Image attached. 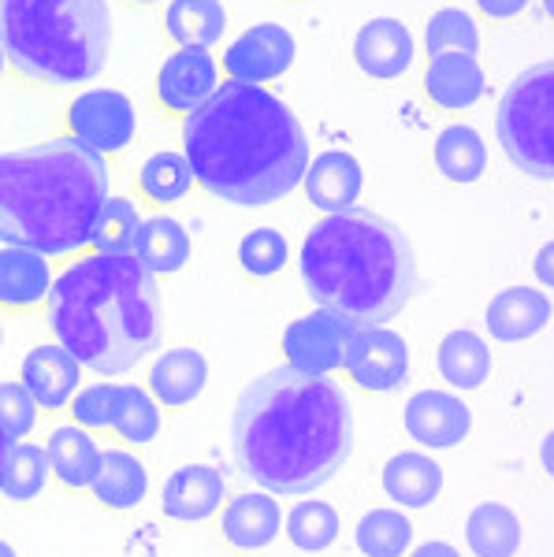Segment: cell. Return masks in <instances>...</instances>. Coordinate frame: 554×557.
<instances>
[{
    "label": "cell",
    "instance_id": "1",
    "mask_svg": "<svg viewBox=\"0 0 554 557\" xmlns=\"http://www.w3.org/2000/svg\"><path fill=\"white\" fill-rule=\"evenodd\" d=\"M350 450V401L328 375L272 368L238 394L231 412L235 469L275 498H301L332 483Z\"/></svg>",
    "mask_w": 554,
    "mask_h": 557
},
{
    "label": "cell",
    "instance_id": "2",
    "mask_svg": "<svg viewBox=\"0 0 554 557\" xmlns=\"http://www.w3.org/2000/svg\"><path fill=\"white\" fill-rule=\"evenodd\" d=\"M194 186L238 209L280 205L309 168V138L268 86L220 83L183 120Z\"/></svg>",
    "mask_w": 554,
    "mask_h": 557
},
{
    "label": "cell",
    "instance_id": "3",
    "mask_svg": "<svg viewBox=\"0 0 554 557\" xmlns=\"http://www.w3.org/2000/svg\"><path fill=\"white\" fill-rule=\"evenodd\" d=\"M45 320L83 368L127 375L160 349L164 298L131 253H78L52 275Z\"/></svg>",
    "mask_w": 554,
    "mask_h": 557
},
{
    "label": "cell",
    "instance_id": "4",
    "mask_svg": "<svg viewBox=\"0 0 554 557\" xmlns=\"http://www.w3.org/2000/svg\"><path fill=\"white\" fill-rule=\"evenodd\" d=\"M298 268L309 301L350 327H387L421 290L406 231L369 209L324 215L301 242Z\"/></svg>",
    "mask_w": 554,
    "mask_h": 557
},
{
    "label": "cell",
    "instance_id": "5",
    "mask_svg": "<svg viewBox=\"0 0 554 557\" xmlns=\"http://www.w3.org/2000/svg\"><path fill=\"white\" fill-rule=\"evenodd\" d=\"M109 186V160L71 138L0 152V242L49 260L86 253Z\"/></svg>",
    "mask_w": 554,
    "mask_h": 557
},
{
    "label": "cell",
    "instance_id": "6",
    "mask_svg": "<svg viewBox=\"0 0 554 557\" xmlns=\"http://www.w3.org/2000/svg\"><path fill=\"white\" fill-rule=\"evenodd\" d=\"M8 71L38 89H75L109 64L112 15L104 0H0Z\"/></svg>",
    "mask_w": 554,
    "mask_h": 557
},
{
    "label": "cell",
    "instance_id": "7",
    "mask_svg": "<svg viewBox=\"0 0 554 557\" xmlns=\"http://www.w3.org/2000/svg\"><path fill=\"white\" fill-rule=\"evenodd\" d=\"M495 138L514 172L551 183L554 178V64L525 67L506 86L495 112Z\"/></svg>",
    "mask_w": 554,
    "mask_h": 557
},
{
    "label": "cell",
    "instance_id": "8",
    "mask_svg": "<svg viewBox=\"0 0 554 557\" xmlns=\"http://www.w3.org/2000/svg\"><path fill=\"white\" fill-rule=\"evenodd\" d=\"M134 104L120 89H83L64 108V131L71 141L101 152L104 160L120 157L134 141Z\"/></svg>",
    "mask_w": 554,
    "mask_h": 557
},
{
    "label": "cell",
    "instance_id": "9",
    "mask_svg": "<svg viewBox=\"0 0 554 557\" xmlns=\"http://www.w3.org/2000/svg\"><path fill=\"white\" fill-rule=\"evenodd\" d=\"M338 372L365 394H395L409 380V346L387 327H350Z\"/></svg>",
    "mask_w": 554,
    "mask_h": 557
},
{
    "label": "cell",
    "instance_id": "10",
    "mask_svg": "<svg viewBox=\"0 0 554 557\" xmlns=\"http://www.w3.org/2000/svg\"><path fill=\"white\" fill-rule=\"evenodd\" d=\"M294 57H298V45H294V34L287 26L257 23L223 49L220 71L227 75V83L268 86L287 75L294 67Z\"/></svg>",
    "mask_w": 554,
    "mask_h": 557
},
{
    "label": "cell",
    "instance_id": "11",
    "mask_svg": "<svg viewBox=\"0 0 554 557\" xmlns=\"http://www.w3.org/2000/svg\"><path fill=\"white\" fill-rule=\"evenodd\" d=\"M220 86V60L209 49H175L153 78V104L172 120H186Z\"/></svg>",
    "mask_w": 554,
    "mask_h": 557
},
{
    "label": "cell",
    "instance_id": "12",
    "mask_svg": "<svg viewBox=\"0 0 554 557\" xmlns=\"http://www.w3.org/2000/svg\"><path fill=\"white\" fill-rule=\"evenodd\" d=\"M350 335V323H343L332 312H309V317L294 320L280 338L283 364L306 375H332L343 361V346Z\"/></svg>",
    "mask_w": 554,
    "mask_h": 557
},
{
    "label": "cell",
    "instance_id": "13",
    "mask_svg": "<svg viewBox=\"0 0 554 557\" xmlns=\"http://www.w3.org/2000/svg\"><path fill=\"white\" fill-rule=\"evenodd\" d=\"M350 57L361 78H369V83H398L414 67L417 41L402 20L377 15V20L361 23V30L354 34Z\"/></svg>",
    "mask_w": 554,
    "mask_h": 557
},
{
    "label": "cell",
    "instance_id": "14",
    "mask_svg": "<svg viewBox=\"0 0 554 557\" xmlns=\"http://www.w3.org/2000/svg\"><path fill=\"white\" fill-rule=\"evenodd\" d=\"M402 424L424 450H454L469 438L472 412L454 391H417L402 409Z\"/></svg>",
    "mask_w": 554,
    "mask_h": 557
},
{
    "label": "cell",
    "instance_id": "15",
    "mask_svg": "<svg viewBox=\"0 0 554 557\" xmlns=\"http://www.w3.org/2000/svg\"><path fill=\"white\" fill-rule=\"evenodd\" d=\"M488 89V75L480 67L477 57L466 52H443V57H428L421 71V94L428 108L443 115H461L469 108H477V101Z\"/></svg>",
    "mask_w": 554,
    "mask_h": 557
},
{
    "label": "cell",
    "instance_id": "16",
    "mask_svg": "<svg viewBox=\"0 0 554 557\" xmlns=\"http://www.w3.org/2000/svg\"><path fill=\"white\" fill-rule=\"evenodd\" d=\"M283 528L280 498L268 491H246L235 498H223L220 506V539L238 554H254L272 546Z\"/></svg>",
    "mask_w": 554,
    "mask_h": 557
},
{
    "label": "cell",
    "instance_id": "17",
    "mask_svg": "<svg viewBox=\"0 0 554 557\" xmlns=\"http://www.w3.org/2000/svg\"><path fill=\"white\" fill-rule=\"evenodd\" d=\"M298 190L306 194V201L317 212H324V215L346 212V209H357V197L365 190V172L354 152L328 149L309 160Z\"/></svg>",
    "mask_w": 554,
    "mask_h": 557
},
{
    "label": "cell",
    "instance_id": "18",
    "mask_svg": "<svg viewBox=\"0 0 554 557\" xmlns=\"http://www.w3.org/2000/svg\"><path fill=\"white\" fill-rule=\"evenodd\" d=\"M23 386L30 391L34 406L41 412H64L67 401L75 398L78 383H83V364L67 354L60 343L34 346L20 364Z\"/></svg>",
    "mask_w": 554,
    "mask_h": 557
},
{
    "label": "cell",
    "instance_id": "19",
    "mask_svg": "<svg viewBox=\"0 0 554 557\" xmlns=\"http://www.w3.org/2000/svg\"><path fill=\"white\" fill-rule=\"evenodd\" d=\"M223 498H227V483H223L220 469H212V465H183V469L168 475L164 491H160V509L175 524H201V520L220 513Z\"/></svg>",
    "mask_w": 554,
    "mask_h": 557
},
{
    "label": "cell",
    "instance_id": "20",
    "mask_svg": "<svg viewBox=\"0 0 554 557\" xmlns=\"http://www.w3.org/2000/svg\"><path fill=\"white\" fill-rule=\"evenodd\" d=\"M484 323L495 343H525L551 323V294H543L540 286H506L488 301Z\"/></svg>",
    "mask_w": 554,
    "mask_h": 557
},
{
    "label": "cell",
    "instance_id": "21",
    "mask_svg": "<svg viewBox=\"0 0 554 557\" xmlns=\"http://www.w3.org/2000/svg\"><path fill=\"white\" fill-rule=\"evenodd\" d=\"M52 260L34 249L4 246L0 249V309L4 312H38L52 290Z\"/></svg>",
    "mask_w": 554,
    "mask_h": 557
},
{
    "label": "cell",
    "instance_id": "22",
    "mask_svg": "<svg viewBox=\"0 0 554 557\" xmlns=\"http://www.w3.org/2000/svg\"><path fill=\"white\" fill-rule=\"evenodd\" d=\"M205 383H209V364H205V357L190 346H178V349L160 354L153 361L146 391L160 409H186L205 394Z\"/></svg>",
    "mask_w": 554,
    "mask_h": 557
},
{
    "label": "cell",
    "instance_id": "23",
    "mask_svg": "<svg viewBox=\"0 0 554 557\" xmlns=\"http://www.w3.org/2000/svg\"><path fill=\"white\" fill-rule=\"evenodd\" d=\"M127 253L138 260L149 275L164 278V275H178L186 264H190L194 242L186 235L183 223L164 212H157V215H141Z\"/></svg>",
    "mask_w": 554,
    "mask_h": 557
},
{
    "label": "cell",
    "instance_id": "24",
    "mask_svg": "<svg viewBox=\"0 0 554 557\" xmlns=\"http://www.w3.org/2000/svg\"><path fill=\"white\" fill-rule=\"evenodd\" d=\"M146 491H149V472L134 457V450H127V446L101 450V465H97V475L86 487V494L104 513H131V509L141 506Z\"/></svg>",
    "mask_w": 554,
    "mask_h": 557
},
{
    "label": "cell",
    "instance_id": "25",
    "mask_svg": "<svg viewBox=\"0 0 554 557\" xmlns=\"http://www.w3.org/2000/svg\"><path fill=\"white\" fill-rule=\"evenodd\" d=\"M380 483L398 509H428L443 491V469L435 457L421 450H406L383 465Z\"/></svg>",
    "mask_w": 554,
    "mask_h": 557
},
{
    "label": "cell",
    "instance_id": "26",
    "mask_svg": "<svg viewBox=\"0 0 554 557\" xmlns=\"http://www.w3.org/2000/svg\"><path fill=\"white\" fill-rule=\"evenodd\" d=\"M45 461H49V475L67 491H86L101 465V446L94 435L78 424L52 428L49 443H45Z\"/></svg>",
    "mask_w": 554,
    "mask_h": 557
},
{
    "label": "cell",
    "instance_id": "27",
    "mask_svg": "<svg viewBox=\"0 0 554 557\" xmlns=\"http://www.w3.org/2000/svg\"><path fill=\"white\" fill-rule=\"evenodd\" d=\"M432 164L451 186H472L488 172V146L469 123H446L432 141Z\"/></svg>",
    "mask_w": 554,
    "mask_h": 557
},
{
    "label": "cell",
    "instance_id": "28",
    "mask_svg": "<svg viewBox=\"0 0 554 557\" xmlns=\"http://www.w3.org/2000/svg\"><path fill=\"white\" fill-rule=\"evenodd\" d=\"M164 34L175 49H209L227 34V12L220 0H168Z\"/></svg>",
    "mask_w": 554,
    "mask_h": 557
},
{
    "label": "cell",
    "instance_id": "29",
    "mask_svg": "<svg viewBox=\"0 0 554 557\" xmlns=\"http://www.w3.org/2000/svg\"><path fill=\"white\" fill-rule=\"evenodd\" d=\"M435 364H440V375L446 380V386H454V391H477V386L488 383L491 364L495 361H491L488 338L461 327V331H451L440 343Z\"/></svg>",
    "mask_w": 554,
    "mask_h": 557
},
{
    "label": "cell",
    "instance_id": "30",
    "mask_svg": "<svg viewBox=\"0 0 554 557\" xmlns=\"http://www.w3.org/2000/svg\"><path fill=\"white\" fill-rule=\"evenodd\" d=\"M134 190H138L141 201L149 209L164 212V209H175L178 201H186L194 190V175H190V164H186L183 152H153V157L141 164L138 178H134Z\"/></svg>",
    "mask_w": 554,
    "mask_h": 557
},
{
    "label": "cell",
    "instance_id": "31",
    "mask_svg": "<svg viewBox=\"0 0 554 557\" xmlns=\"http://www.w3.org/2000/svg\"><path fill=\"white\" fill-rule=\"evenodd\" d=\"M466 546L477 557H517L521 520L503 502H480L466 520Z\"/></svg>",
    "mask_w": 554,
    "mask_h": 557
},
{
    "label": "cell",
    "instance_id": "32",
    "mask_svg": "<svg viewBox=\"0 0 554 557\" xmlns=\"http://www.w3.org/2000/svg\"><path fill=\"white\" fill-rule=\"evenodd\" d=\"M354 543L361 557H406L414 546V524L398 509H369L357 520Z\"/></svg>",
    "mask_w": 554,
    "mask_h": 557
},
{
    "label": "cell",
    "instance_id": "33",
    "mask_svg": "<svg viewBox=\"0 0 554 557\" xmlns=\"http://www.w3.org/2000/svg\"><path fill=\"white\" fill-rule=\"evenodd\" d=\"M338 528H343V520H338L335 506L320 498H301L291 513H283V532L301 554L328 550L338 539Z\"/></svg>",
    "mask_w": 554,
    "mask_h": 557
},
{
    "label": "cell",
    "instance_id": "34",
    "mask_svg": "<svg viewBox=\"0 0 554 557\" xmlns=\"http://www.w3.org/2000/svg\"><path fill=\"white\" fill-rule=\"evenodd\" d=\"M49 483V461L41 446L8 443L4 465H0V494L8 502H34Z\"/></svg>",
    "mask_w": 554,
    "mask_h": 557
},
{
    "label": "cell",
    "instance_id": "35",
    "mask_svg": "<svg viewBox=\"0 0 554 557\" xmlns=\"http://www.w3.org/2000/svg\"><path fill=\"white\" fill-rule=\"evenodd\" d=\"M109 435L120 438L127 450L149 446L160 435V406L149 398L146 386H138V383L123 386V406H120V412H115Z\"/></svg>",
    "mask_w": 554,
    "mask_h": 557
},
{
    "label": "cell",
    "instance_id": "36",
    "mask_svg": "<svg viewBox=\"0 0 554 557\" xmlns=\"http://www.w3.org/2000/svg\"><path fill=\"white\" fill-rule=\"evenodd\" d=\"M138 223L141 212L131 197H104L94 231H89V253H127Z\"/></svg>",
    "mask_w": 554,
    "mask_h": 557
},
{
    "label": "cell",
    "instance_id": "37",
    "mask_svg": "<svg viewBox=\"0 0 554 557\" xmlns=\"http://www.w3.org/2000/svg\"><path fill=\"white\" fill-rule=\"evenodd\" d=\"M424 52L428 57H443V52H480V26L461 8H440L424 26Z\"/></svg>",
    "mask_w": 554,
    "mask_h": 557
},
{
    "label": "cell",
    "instance_id": "38",
    "mask_svg": "<svg viewBox=\"0 0 554 557\" xmlns=\"http://www.w3.org/2000/svg\"><path fill=\"white\" fill-rule=\"evenodd\" d=\"M235 257H238V268H243L246 278L268 283V278H275L283 268H287L291 246L275 227H257V231H249V235H243Z\"/></svg>",
    "mask_w": 554,
    "mask_h": 557
},
{
    "label": "cell",
    "instance_id": "39",
    "mask_svg": "<svg viewBox=\"0 0 554 557\" xmlns=\"http://www.w3.org/2000/svg\"><path fill=\"white\" fill-rule=\"evenodd\" d=\"M123 406V386L120 383H94V386H78L75 398L67 401L71 409V424H78L83 431H109L115 412Z\"/></svg>",
    "mask_w": 554,
    "mask_h": 557
},
{
    "label": "cell",
    "instance_id": "40",
    "mask_svg": "<svg viewBox=\"0 0 554 557\" xmlns=\"http://www.w3.org/2000/svg\"><path fill=\"white\" fill-rule=\"evenodd\" d=\"M38 424V406H34L30 391L20 380L0 383V431L8 443H23Z\"/></svg>",
    "mask_w": 554,
    "mask_h": 557
},
{
    "label": "cell",
    "instance_id": "41",
    "mask_svg": "<svg viewBox=\"0 0 554 557\" xmlns=\"http://www.w3.org/2000/svg\"><path fill=\"white\" fill-rule=\"evenodd\" d=\"M472 4H477V12L484 15L488 23H514L532 0H472Z\"/></svg>",
    "mask_w": 554,
    "mask_h": 557
},
{
    "label": "cell",
    "instance_id": "42",
    "mask_svg": "<svg viewBox=\"0 0 554 557\" xmlns=\"http://www.w3.org/2000/svg\"><path fill=\"white\" fill-rule=\"evenodd\" d=\"M554 242H543L540 246V253H535V283L540 286H547L551 290V283H554Z\"/></svg>",
    "mask_w": 554,
    "mask_h": 557
},
{
    "label": "cell",
    "instance_id": "43",
    "mask_svg": "<svg viewBox=\"0 0 554 557\" xmlns=\"http://www.w3.org/2000/svg\"><path fill=\"white\" fill-rule=\"evenodd\" d=\"M406 557H461L458 554V546H451V543H421V546H409L406 550Z\"/></svg>",
    "mask_w": 554,
    "mask_h": 557
},
{
    "label": "cell",
    "instance_id": "44",
    "mask_svg": "<svg viewBox=\"0 0 554 557\" xmlns=\"http://www.w3.org/2000/svg\"><path fill=\"white\" fill-rule=\"evenodd\" d=\"M551 450H554V438L547 435V438H543V450H540V461H543V469H547V475L554 469V465H551Z\"/></svg>",
    "mask_w": 554,
    "mask_h": 557
},
{
    "label": "cell",
    "instance_id": "45",
    "mask_svg": "<svg viewBox=\"0 0 554 557\" xmlns=\"http://www.w3.org/2000/svg\"><path fill=\"white\" fill-rule=\"evenodd\" d=\"M123 4H131V8H157L160 0H123Z\"/></svg>",
    "mask_w": 554,
    "mask_h": 557
},
{
    "label": "cell",
    "instance_id": "46",
    "mask_svg": "<svg viewBox=\"0 0 554 557\" xmlns=\"http://www.w3.org/2000/svg\"><path fill=\"white\" fill-rule=\"evenodd\" d=\"M8 78V57H4V49H0V83Z\"/></svg>",
    "mask_w": 554,
    "mask_h": 557
},
{
    "label": "cell",
    "instance_id": "47",
    "mask_svg": "<svg viewBox=\"0 0 554 557\" xmlns=\"http://www.w3.org/2000/svg\"><path fill=\"white\" fill-rule=\"evenodd\" d=\"M0 557H20V554H15V550H12V546H8V543H4V539H0Z\"/></svg>",
    "mask_w": 554,
    "mask_h": 557
},
{
    "label": "cell",
    "instance_id": "48",
    "mask_svg": "<svg viewBox=\"0 0 554 557\" xmlns=\"http://www.w3.org/2000/svg\"><path fill=\"white\" fill-rule=\"evenodd\" d=\"M4 454H8V438H4V431H0V465H4Z\"/></svg>",
    "mask_w": 554,
    "mask_h": 557
},
{
    "label": "cell",
    "instance_id": "49",
    "mask_svg": "<svg viewBox=\"0 0 554 557\" xmlns=\"http://www.w3.org/2000/svg\"><path fill=\"white\" fill-rule=\"evenodd\" d=\"M543 12H547V23H551V15H554V0H543Z\"/></svg>",
    "mask_w": 554,
    "mask_h": 557
},
{
    "label": "cell",
    "instance_id": "50",
    "mask_svg": "<svg viewBox=\"0 0 554 557\" xmlns=\"http://www.w3.org/2000/svg\"><path fill=\"white\" fill-rule=\"evenodd\" d=\"M0 346H4V323H0Z\"/></svg>",
    "mask_w": 554,
    "mask_h": 557
},
{
    "label": "cell",
    "instance_id": "51",
    "mask_svg": "<svg viewBox=\"0 0 554 557\" xmlns=\"http://www.w3.org/2000/svg\"><path fill=\"white\" fill-rule=\"evenodd\" d=\"M287 4H301V0H287Z\"/></svg>",
    "mask_w": 554,
    "mask_h": 557
}]
</instances>
